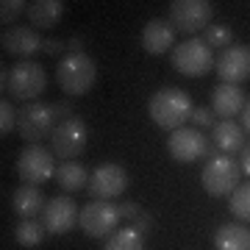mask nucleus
Listing matches in <instances>:
<instances>
[{"mask_svg":"<svg viewBox=\"0 0 250 250\" xmlns=\"http://www.w3.org/2000/svg\"><path fill=\"white\" fill-rule=\"evenodd\" d=\"M47 86V72L39 62H17L9 72H3V89L22 103H34Z\"/></svg>","mask_w":250,"mask_h":250,"instance_id":"3","label":"nucleus"},{"mask_svg":"<svg viewBox=\"0 0 250 250\" xmlns=\"http://www.w3.org/2000/svg\"><path fill=\"white\" fill-rule=\"evenodd\" d=\"M117 208H120V217H123V220H131V223L142 214V206L139 203H120Z\"/></svg>","mask_w":250,"mask_h":250,"instance_id":"30","label":"nucleus"},{"mask_svg":"<svg viewBox=\"0 0 250 250\" xmlns=\"http://www.w3.org/2000/svg\"><path fill=\"white\" fill-rule=\"evenodd\" d=\"M56 81L67 98H81L95 86L98 81V64L86 53H67L56 67Z\"/></svg>","mask_w":250,"mask_h":250,"instance_id":"2","label":"nucleus"},{"mask_svg":"<svg viewBox=\"0 0 250 250\" xmlns=\"http://www.w3.org/2000/svg\"><path fill=\"white\" fill-rule=\"evenodd\" d=\"M239 170H242V172H245V175H248V178H250V145H245V147H242Z\"/></svg>","mask_w":250,"mask_h":250,"instance_id":"33","label":"nucleus"},{"mask_svg":"<svg viewBox=\"0 0 250 250\" xmlns=\"http://www.w3.org/2000/svg\"><path fill=\"white\" fill-rule=\"evenodd\" d=\"M120 208L111 206L108 200H92L81 208V217H78V225L81 231L92 236V239H103V236H111L114 228L120 225Z\"/></svg>","mask_w":250,"mask_h":250,"instance_id":"9","label":"nucleus"},{"mask_svg":"<svg viewBox=\"0 0 250 250\" xmlns=\"http://www.w3.org/2000/svg\"><path fill=\"white\" fill-rule=\"evenodd\" d=\"M239 178H242L239 161H233L231 156H214L203 170V187L211 197L233 195V189L239 187Z\"/></svg>","mask_w":250,"mask_h":250,"instance_id":"8","label":"nucleus"},{"mask_svg":"<svg viewBox=\"0 0 250 250\" xmlns=\"http://www.w3.org/2000/svg\"><path fill=\"white\" fill-rule=\"evenodd\" d=\"M172 45H175V28H172L170 20L156 17V20H150V22L142 28V47L150 56L167 53Z\"/></svg>","mask_w":250,"mask_h":250,"instance_id":"16","label":"nucleus"},{"mask_svg":"<svg viewBox=\"0 0 250 250\" xmlns=\"http://www.w3.org/2000/svg\"><path fill=\"white\" fill-rule=\"evenodd\" d=\"M211 17H214V6L208 0H172L170 3V22L181 34L206 31Z\"/></svg>","mask_w":250,"mask_h":250,"instance_id":"7","label":"nucleus"},{"mask_svg":"<svg viewBox=\"0 0 250 250\" xmlns=\"http://www.w3.org/2000/svg\"><path fill=\"white\" fill-rule=\"evenodd\" d=\"M131 228H136L139 233H147V231L153 228V217L147 214V211H142V214H139V217L134 220V223H131Z\"/></svg>","mask_w":250,"mask_h":250,"instance_id":"31","label":"nucleus"},{"mask_svg":"<svg viewBox=\"0 0 250 250\" xmlns=\"http://www.w3.org/2000/svg\"><path fill=\"white\" fill-rule=\"evenodd\" d=\"M231 214L242 223H250V184H239L231 195Z\"/></svg>","mask_w":250,"mask_h":250,"instance_id":"25","label":"nucleus"},{"mask_svg":"<svg viewBox=\"0 0 250 250\" xmlns=\"http://www.w3.org/2000/svg\"><path fill=\"white\" fill-rule=\"evenodd\" d=\"M3 50L11 56H17V59H22V62H31L36 53H45V39L39 36L36 28L17 25V28H9L3 34Z\"/></svg>","mask_w":250,"mask_h":250,"instance_id":"15","label":"nucleus"},{"mask_svg":"<svg viewBox=\"0 0 250 250\" xmlns=\"http://www.w3.org/2000/svg\"><path fill=\"white\" fill-rule=\"evenodd\" d=\"M25 14L34 28H53L64 17V3L62 0H34V3H28Z\"/></svg>","mask_w":250,"mask_h":250,"instance_id":"19","label":"nucleus"},{"mask_svg":"<svg viewBox=\"0 0 250 250\" xmlns=\"http://www.w3.org/2000/svg\"><path fill=\"white\" fill-rule=\"evenodd\" d=\"M214 248L217 250H250V231L239 223L220 225L214 233Z\"/></svg>","mask_w":250,"mask_h":250,"instance_id":"21","label":"nucleus"},{"mask_svg":"<svg viewBox=\"0 0 250 250\" xmlns=\"http://www.w3.org/2000/svg\"><path fill=\"white\" fill-rule=\"evenodd\" d=\"M203 42L211 47V50H223V47L231 45V28L228 25H208L206 28Z\"/></svg>","mask_w":250,"mask_h":250,"instance_id":"26","label":"nucleus"},{"mask_svg":"<svg viewBox=\"0 0 250 250\" xmlns=\"http://www.w3.org/2000/svg\"><path fill=\"white\" fill-rule=\"evenodd\" d=\"M56 181H59V187L64 192H81V189L89 187V172L81 167L78 161H64L62 167L56 170Z\"/></svg>","mask_w":250,"mask_h":250,"instance_id":"22","label":"nucleus"},{"mask_svg":"<svg viewBox=\"0 0 250 250\" xmlns=\"http://www.w3.org/2000/svg\"><path fill=\"white\" fill-rule=\"evenodd\" d=\"M172 67H175L181 75H189V78L206 75V72L214 67L211 47L206 45L200 36H192V39L181 42V45L172 50Z\"/></svg>","mask_w":250,"mask_h":250,"instance_id":"6","label":"nucleus"},{"mask_svg":"<svg viewBox=\"0 0 250 250\" xmlns=\"http://www.w3.org/2000/svg\"><path fill=\"white\" fill-rule=\"evenodd\" d=\"M17 128V111H14V106H11L9 100L3 98L0 100V134L6 136V134H11Z\"/></svg>","mask_w":250,"mask_h":250,"instance_id":"28","label":"nucleus"},{"mask_svg":"<svg viewBox=\"0 0 250 250\" xmlns=\"http://www.w3.org/2000/svg\"><path fill=\"white\" fill-rule=\"evenodd\" d=\"M53 111H56V117L70 120V117H72V103H53Z\"/></svg>","mask_w":250,"mask_h":250,"instance_id":"34","label":"nucleus"},{"mask_svg":"<svg viewBox=\"0 0 250 250\" xmlns=\"http://www.w3.org/2000/svg\"><path fill=\"white\" fill-rule=\"evenodd\" d=\"M28 11V3L25 0H3L0 3V22L6 25V22H14L20 14H25Z\"/></svg>","mask_w":250,"mask_h":250,"instance_id":"27","label":"nucleus"},{"mask_svg":"<svg viewBox=\"0 0 250 250\" xmlns=\"http://www.w3.org/2000/svg\"><path fill=\"white\" fill-rule=\"evenodd\" d=\"M78 206L72 203V197L67 195H59V197H50L45 206V211H42V225L47 228V233H67L75 228V223H78Z\"/></svg>","mask_w":250,"mask_h":250,"instance_id":"13","label":"nucleus"},{"mask_svg":"<svg viewBox=\"0 0 250 250\" xmlns=\"http://www.w3.org/2000/svg\"><path fill=\"white\" fill-rule=\"evenodd\" d=\"M214 67H217V75L223 78V83L239 86L242 81L250 78V47L245 45L225 47L220 53V59L214 62Z\"/></svg>","mask_w":250,"mask_h":250,"instance_id":"14","label":"nucleus"},{"mask_svg":"<svg viewBox=\"0 0 250 250\" xmlns=\"http://www.w3.org/2000/svg\"><path fill=\"white\" fill-rule=\"evenodd\" d=\"M67 47V42H62V39H45V53L47 56H59Z\"/></svg>","mask_w":250,"mask_h":250,"instance_id":"32","label":"nucleus"},{"mask_svg":"<svg viewBox=\"0 0 250 250\" xmlns=\"http://www.w3.org/2000/svg\"><path fill=\"white\" fill-rule=\"evenodd\" d=\"M103 250H145V233L136 228H120L106 239Z\"/></svg>","mask_w":250,"mask_h":250,"instance_id":"23","label":"nucleus"},{"mask_svg":"<svg viewBox=\"0 0 250 250\" xmlns=\"http://www.w3.org/2000/svg\"><path fill=\"white\" fill-rule=\"evenodd\" d=\"M189 123H195V128H211V125H214V111L200 106V108L192 111V120H189Z\"/></svg>","mask_w":250,"mask_h":250,"instance_id":"29","label":"nucleus"},{"mask_svg":"<svg viewBox=\"0 0 250 250\" xmlns=\"http://www.w3.org/2000/svg\"><path fill=\"white\" fill-rule=\"evenodd\" d=\"M214 147H220L225 156H231V153L245 147V131H242V125L236 120L214 123Z\"/></svg>","mask_w":250,"mask_h":250,"instance_id":"20","label":"nucleus"},{"mask_svg":"<svg viewBox=\"0 0 250 250\" xmlns=\"http://www.w3.org/2000/svg\"><path fill=\"white\" fill-rule=\"evenodd\" d=\"M86 139H89V128L81 117H70L56 125L53 136H50V150L56 159L72 161L75 156L86 150Z\"/></svg>","mask_w":250,"mask_h":250,"instance_id":"5","label":"nucleus"},{"mask_svg":"<svg viewBox=\"0 0 250 250\" xmlns=\"http://www.w3.org/2000/svg\"><path fill=\"white\" fill-rule=\"evenodd\" d=\"M192 111H195V106H192L189 92L175 89V86L159 89L150 98V103H147V114H150V120L159 125V128L170 131V134L172 131H178V128H184V123L192 120Z\"/></svg>","mask_w":250,"mask_h":250,"instance_id":"1","label":"nucleus"},{"mask_svg":"<svg viewBox=\"0 0 250 250\" xmlns=\"http://www.w3.org/2000/svg\"><path fill=\"white\" fill-rule=\"evenodd\" d=\"M167 150L175 161H184V164H192L200 156L211 153V145L206 142V136L197 131V128H178L172 131L170 139H167Z\"/></svg>","mask_w":250,"mask_h":250,"instance_id":"12","label":"nucleus"},{"mask_svg":"<svg viewBox=\"0 0 250 250\" xmlns=\"http://www.w3.org/2000/svg\"><path fill=\"white\" fill-rule=\"evenodd\" d=\"M242 131L250 134V100L245 103V108H242Z\"/></svg>","mask_w":250,"mask_h":250,"instance_id":"36","label":"nucleus"},{"mask_svg":"<svg viewBox=\"0 0 250 250\" xmlns=\"http://www.w3.org/2000/svg\"><path fill=\"white\" fill-rule=\"evenodd\" d=\"M67 50L70 53H83V39L81 36H72L70 42H67Z\"/></svg>","mask_w":250,"mask_h":250,"instance_id":"35","label":"nucleus"},{"mask_svg":"<svg viewBox=\"0 0 250 250\" xmlns=\"http://www.w3.org/2000/svg\"><path fill=\"white\" fill-rule=\"evenodd\" d=\"M89 195L92 200H111V197H120L128 189V172L125 167H120L117 161H108V164H100L95 167L89 175Z\"/></svg>","mask_w":250,"mask_h":250,"instance_id":"11","label":"nucleus"},{"mask_svg":"<svg viewBox=\"0 0 250 250\" xmlns=\"http://www.w3.org/2000/svg\"><path fill=\"white\" fill-rule=\"evenodd\" d=\"M11 206H14V211H17V217H22V220H34L39 211H45V195H42V189L39 187H31V184H22V187L11 195Z\"/></svg>","mask_w":250,"mask_h":250,"instance_id":"18","label":"nucleus"},{"mask_svg":"<svg viewBox=\"0 0 250 250\" xmlns=\"http://www.w3.org/2000/svg\"><path fill=\"white\" fill-rule=\"evenodd\" d=\"M56 120H59V117H56V111H53V103L34 100V103H25V106L17 111V131L28 145H39L42 139L53 136L56 125H59Z\"/></svg>","mask_w":250,"mask_h":250,"instance_id":"4","label":"nucleus"},{"mask_svg":"<svg viewBox=\"0 0 250 250\" xmlns=\"http://www.w3.org/2000/svg\"><path fill=\"white\" fill-rule=\"evenodd\" d=\"M17 172L22 184H31V187L45 184V181H50V175H56L53 153L42 145H25L17 159Z\"/></svg>","mask_w":250,"mask_h":250,"instance_id":"10","label":"nucleus"},{"mask_svg":"<svg viewBox=\"0 0 250 250\" xmlns=\"http://www.w3.org/2000/svg\"><path fill=\"white\" fill-rule=\"evenodd\" d=\"M245 108V92L233 83H220L211 92V111L223 120H233Z\"/></svg>","mask_w":250,"mask_h":250,"instance_id":"17","label":"nucleus"},{"mask_svg":"<svg viewBox=\"0 0 250 250\" xmlns=\"http://www.w3.org/2000/svg\"><path fill=\"white\" fill-rule=\"evenodd\" d=\"M45 233H47V228L42 223H36V220H20V225L14 228V239L22 248H36V245H42Z\"/></svg>","mask_w":250,"mask_h":250,"instance_id":"24","label":"nucleus"}]
</instances>
